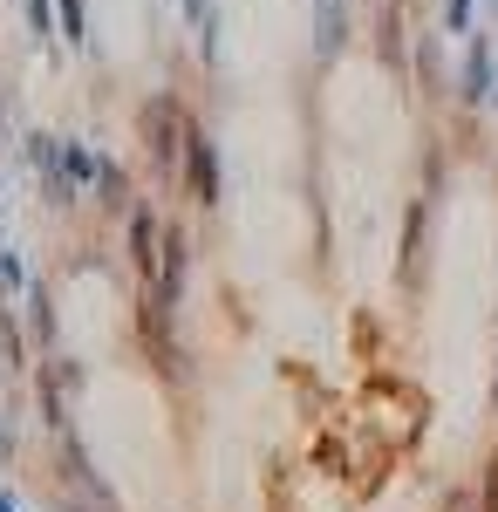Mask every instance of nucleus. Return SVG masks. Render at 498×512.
Masks as SVG:
<instances>
[{
	"mask_svg": "<svg viewBox=\"0 0 498 512\" xmlns=\"http://www.w3.org/2000/svg\"><path fill=\"white\" fill-rule=\"evenodd\" d=\"M28 14H35V28H48V0H28Z\"/></svg>",
	"mask_w": 498,
	"mask_h": 512,
	"instance_id": "obj_1",
	"label": "nucleus"
}]
</instances>
